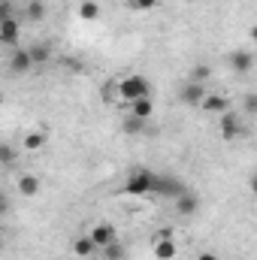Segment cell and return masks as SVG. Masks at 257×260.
Instances as JSON below:
<instances>
[{
	"label": "cell",
	"mask_w": 257,
	"mask_h": 260,
	"mask_svg": "<svg viewBox=\"0 0 257 260\" xmlns=\"http://www.w3.org/2000/svg\"><path fill=\"white\" fill-rule=\"evenodd\" d=\"M115 85H118L121 106H127V103H133V100H139V97L148 94V79L139 76V73H130V76H124V79H115Z\"/></svg>",
	"instance_id": "cell-1"
},
{
	"label": "cell",
	"mask_w": 257,
	"mask_h": 260,
	"mask_svg": "<svg viewBox=\"0 0 257 260\" xmlns=\"http://www.w3.org/2000/svg\"><path fill=\"white\" fill-rule=\"evenodd\" d=\"M151 185H154V173L148 170H133L127 179H124V194L127 197H148L151 194Z\"/></svg>",
	"instance_id": "cell-2"
},
{
	"label": "cell",
	"mask_w": 257,
	"mask_h": 260,
	"mask_svg": "<svg viewBox=\"0 0 257 260\" xmlns=\"http://www.w3.org/2000/svg\"><path fill=\"white\" fill-rule=\"evenodd\" d=\"M151 254H154V260H176L179 257V245H176V239H173L170 230H164V233H157L151 239Z\"/></svg>",
	"instance_id": "cell-3"
},
{
	"label": "cell",
	"mask_w": 257,
	"mask_h": 260,
	"mask_svg": "<svg viewBox=\"0 0 257 260\" xmlns=\"http://www.w3.org/2000/svg\"><path fill=\"white\" fill-rule=\"evenodd\" d=\"M88 236H91V242L97 245V251H103V248H109V245L118 242V230H115L112 224H106V221L94 224V227L88 230Z\"/></svg>",
	"instance_id": "cell-4"
},
{
	"label": "cell",
	"mask_w": 257,
	"mask_h": 260,
	"mask_svg": "<svg viewBox=\"0 0 257 260\" xmlns=\"http://www.w3.org/2000/svg\"><path fill=\"white\" fill-rule=\"evenodd\" d=\"M197 109H203L206 115H224L227 109H233V103H230L227 94H212V91H206V97L200 100Z\"/></svg>",
	"instance_id": "cell-5"
},
{
	"label": "cell",
	"mask_w": 257,
	"mask_h": 260,
	"mask_svg": "<svg viewBox=\"0 0 257 260\" xmlns=\"http://www.w3.org/2000/svg\"><path fill=\"white\" fill-rule=\"evenodd\" d=\"M151 194H160V197H167V200H176V197L185 194V185L176 182V179H170V176H154Z\"/></svg>",
	"instance_id": "cell-6"
},
{
	"label": "cell",
	"mask_w": 257,
	"mask_h": 260,
	"mask_svg": "<svg viewBox=\"0 0 257 260\" xmlns=\"http://www.w3.org/2000/svg\"><path fill=\"white\" fill-rule=\"evenodd\" d=\"M18 37H21V21H18L15 15L3 18V21H0V46L15 49V46H18Z\"/></svg>",
	"instance_id": "cell-7"
},
{
	"label": "cell",
	"mask_w": 257,
	"mask_h": 260,
	"mask_svg": "<svg viewBox=\"0 0 257 260\" xmlns=\"http://www.w3.org/2000/svg\"><path fill=\"white\" fill-rule=\"evenodd\" d=\"M15 191H18V197H24V200H34V197H40V191H43V182L34 173H21L15 179Z\"/></svg>",
	"instance_id": "cell-8"
},
{
	"label": "cell",
	"mask_w": 257,
	"mask_h": 260,
	"mask_svg": "<svg viewBox=\"0 0 257 260\" xmlns=\"http://www.w3.org/2000/svg\"><path fill=\"white\" fill-rule=\"evenodd\" d=\"M218 118H221V139H224V142H230V139H236V136L242 133V118H239V112L227 109V112L218 115Z\"/></svg>",
	"instance_id": "cell-9"
},
{
	"label": "cell",
	"mask_w": 257,
	"mask_h": 260,
	"mask_svg": "<svg viewBox=\"0 0 257 260\" xmlns=\"http://www.w3.org/2000/svg\"><path fill=\"white\" fill-rule=\"evenodd\" d=\"M127 112H130L133 121H148V118L154 115V100H151V94H145V97L127 103Z\"/></svg>",
	"instance_id": "cell-10"
},
{
	"label": "cell",
	"mask_w": 257,
	"mask_h": 260,
	"mask_svg": "<svg viewBox=\"0 0 257 260\" xmlns=\"http://www.w3.org/2000/svg\"><path fill=\"white\" fill-rule=\"evenodd\" d=\"M21 151H27V154H34V151H43L46 148V130L40 127H30L21 133V145H18Z\"/></svg>",
	"instance_id": "cell-11"
},
{
	"label": "cell",
	"mask_w": 257,
	"mask_h": 260,
	"mask_svg": "<svg viewBox=\"0 0 257 260\" xmlns=\"http://www.w3.org/2000/svg\"><path fill=\"white\" fill-rule=\"evenodd\" d=\"M179 97L185 100V106H200V100L206 97V85H200V82H185L182 85V91H179Z\"/></svg>",
	"instance_id": "cell-12"
},
{
	"label": "cell",
	"mask_w": 257,
	"mask_h": 260,
	"mask_svg": "<svg viewBox=\"0 0 257 260\" xmlns=\"http://www.w3.org/2000/svg\"><path fill=\"white\" fill-rule=\"evenodd\" d=\"M34 67V61H30V55H27V49H12V55H9V70L12 73H27Z\"/></svg>",
	"instance_id": "cell-13"
},
{
	"label": "cell",
	"mask_w": 257,
	"mask_h": 260,
	"mask_svg": "<svg viewBox=\"0 0 257 260\" xmlns=\"http://www.w3.org/2000/svg\"><path fill=\"white\" fill-rule=\"evenodd\" d=\"M91 254H97V245L91 242V236H88V233H85V236H79V239H73V257L85 260V257H91Z\"/></svg>",
	"instance_id": "cell-14"
},
{
	"label": "cell",
	"mask_w": 257,
	"mask_h": 260,
	"mask_svg": "<svg viewBox=\"0 0 257 260\" xmlns=\"http://www.w3.org/2000/svg\"><path fill=\"white\" fill-rule=\"evenodd\" d=\"M230 67H233L236 73H248V70L254 67V55H251L248 49H239V52L230 55Z\"/></svg>",
	"instance_id": "cell-15"
},
{
	"label": "cell",
	"mask_w": 257,
	"mask_h": 260,
	"mask_svg": "<svg viewBox=\"0 0 257 260\" xmlns=\"http://www.w3.org/2000/svg\"><path fill=\"white\" fill-rule=\"evenodd\" d=\"M79 18H82V21L100 18V3H97V0H82V3H79Z\"/></svg>",
	"instance_id": "cell-16"
},
{
	"label": "cell",
	"mask_w": 257,
	"mask_h": 260,
	"mask_svg": "<svg viewBox=\"0 0 257 260\" xmlns=\"http://www.w3.org/2000/svg\"><path fill=\"white\" fill-rule=\"evenodd\" d=\"M176 212H179V215H194V212H197V197L188 194V191L182 197H176Z\"/></svg>",
	"instance_id": "cell-17"
},
{
	"label": "cell",
	"mask_w": 257,
	"mask_h": 260,
	"mask_svg": "<svg viewBox=\"0 0 257 260\" xmlns=\"http://www.w3.org/2000/svg\"><path fill=\"white\" fill-rule=\"evenodd\" d=\"M15 145L12 142H0V167H12L15 164Z\"/></svg>",
	"instance_id": "cell-18"
},
{
	"label": "cell",
	"mask_w": 257,
	"mask_h": 260,
	"mask_svg": "<svg viewBox=\"0 0 257 260\" xmlns=\"http://www.w3.org/2000/svg\"><path fill=\"white\" fill-rule=\"evenodd\" d=\"M103 100H106L109 106H121V97H118V85H115V82H106V85H103Z\"/></svg>",
	"instance_id": "cell-19"
},
{
	"label": "cell",
	"mask_w": 257,
	"mask_h": 260,
	"mask_svg": "<svg viewBox=\"0 0 257 260\" xmlns=\"http://www.w3.org/2000/svg\"><path fill=\"white\" fill-rule=\"evenodd\" d=\"M27 55H30L34 64H46L49 55H52V49H49V46H34V49H27Z\"/></svg>",
	"instance_id": "cell-20"
},
{
	"label": "cell",
	"mask_w": 257,
	"mask_h": 260,
	"mask_svg": "<svg viewBox=\"0 0 257 260\" xmlns=\"http://www.w3.org/2000/svg\"><path fill=\"white\" fill-rule=\"evenodd\" d=\"M27 18H30V21H40V18H46V6H43L40 0H30V3H27Z\"/></svg>",
	"instance_id": "cell-21"
},
{
	"label": "cell",
	"mask_w": 257,
	"mask_h": 260,
	"mask_svg": "<svg viewBox=\"0 0 257 260\" xmlns=\"http://www.w3.org/2000/svg\"><path fill=\"white\" fill-rule=\"evenodd\" d=\"M157 3H160V0H130V6H133L136 12H151V9H157Z\"/></svg>",
	"instance_id": "cell-22"
},
{
	"label": "cell",
	"mask_w": 257,
	"mask_h": 260,
	"mask_svg": "<svg viewBox=\"0 0 257 260\" xmlns=\"http://www.w3.org/2000/svg\"><path fill=\"white\" fill-rule=\"evenodd\" d=\"M209 76H212V67L200 64V67H197V70H194V73H191V82H200V85H203V82H206Z\"/></svg>",
	"instance_id": "cell-23"
},
{
	"label": "cell",
	"mask_w": 257,
	"mask_h": 260,
	"mask_svg": "<svg viewBox=\"0 0 257 260\" xmlns=\"http://www.w3.org/2000/svg\"><path fill=\"white\" fill-rule=\"evenodd\" d=\"M242 109L251 115V112H257V97L254 94H245V103H242Z\"/></svg>",
	"instance_id": "cell-24"
},
{
	"label": "cell",
	"mask_w": 257,
	"mask_h": 260,
	"mask_svg": "<svg viewBox=\"0 0 257 260\" xmlns=\"http://www.w3.org/2000/svg\"><path fill=\"white\" fill-rule=\"evenodd\" d=\"M6 212H9V200H6V194H3V191H0V218H3Z\"/></svg>",
	"instance_id": "cell-25"
},
{
	"label": "cell",
	"mask_w": 257,
	"mask_h": 260,
	"mask_svg": "<svg viewBox=\"0 0 257 260\" xmlns=\"http://www.w3.org/2000/svg\"><path fill=\"white\" fill-rule=\"evenodd\" d=\"M197 260H221V257H218L215 251H200V254H197Z\"/></svg>",
	"instance_id": "cell-26"
},
{
	"label": "cell",
	"mask_w": 257,
	"mask_h": 260,
	"mask_svg": "<svg viewBox=\"0 0 257 260\" xmlns=\"http://www.w3.org/2000/svg\"><path fill=\"white\" fill-rule=\"evenodd\" d=\"M9 9H12V6H9V3H0V21H3V18H9V15H12V12H9Z\"/></svg>",
	"instance_id": "cell-27"
}]
</instances>
